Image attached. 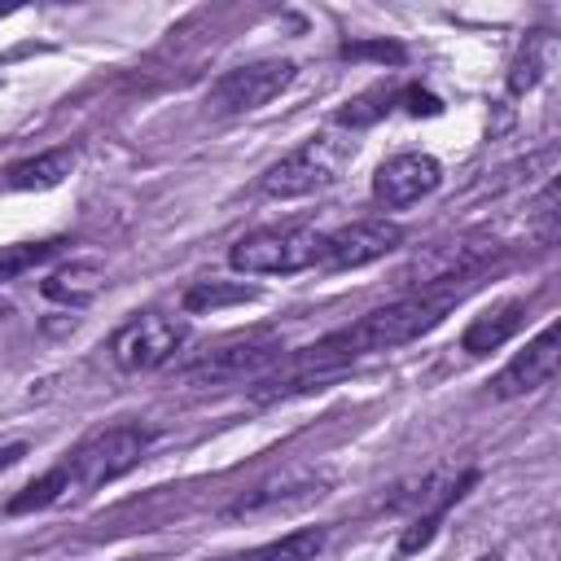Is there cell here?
I'll use <instances>...</instances> for the list:
<instances>
[{
	"instance_id": "obj_3",
	"label": "cell",
	"mask_w": 561,
	"mask_h": 561,
	"mask_svg": "<svg viewBox=\"0 0 561 561\" xmlns=\"http://www.w3.org/2000/svg\"><path fill=\"white\" fill-rule=\"evenodd\" d=\"M351 158H355V140H346L337 131H320V136L302 140L298 149H289L280 162H272L263 171V193L280 197V202L307 197L316 188H329Z\"/></svg>"
},
{
	"instance_id": "obj_19",
	"label": "cell",
	"mask_w": 561,
	"mask_h": 561,
	"mask_svg": "<svg viewBox=\"0 0 561 561\" xmlns=\"http://www.w3.org/2000/svg\"><path fill=\"white\" fill-rule=\"evenodd\" d=\"M57 250H61V241H13V245H0V285L4 280H18L31 267H39Z\"/></svg>"
},
{
	"instance_id": "obj_6",
	"label": "cell",
	"mask_w": 561,
	"mask_h": 561,
	"mask_svg": "<svg viewBox=\"0 0 561 561\" xmlns=\"http://www.w3.org/2000/svg\"><path fill=\"white\" fill-rule=\"evenodd\" d=\"M188 329L184 320H171L162 311H145L136 320H127L114 337H110V355L123 373H149L158 364H167L180 346H184Z\"/></svg>"
},
{
	"instance_id": "obj_9",
	"label": "cell",
	"mask_w": 561,
	"mask_h": 561,
	"mask_svg": "<svg viewBox=\"0 0 561 561\" xmlns=\"http://www.w3.org/2000/svg\"><path fill=\"white\" fill-rule=\"evenodd\" d=\"M280 355V337L272 329H250L224 346H215L206 359H197L184 377L193 386H215V381H232V377H245V373H259L263 364H272Z\"/></svg>"
},
{
	"instance_id": "obj_18",
	"label": "cell",
	"mask_w": 561,
	"mask_h": 561,
	"mask_svg": "<svg viewBox=\"0 0 561 561\" xmlns=\"http://www.w3.org/2000/svg\"><path fill=\"white\" fill-rule=\"evenodd\" d=\"M259 289L241 285V280H202L184 294V311H219V307H237V302H254Z\"/></svg>"
},
{
	"instance_id": "obj_15",
	"label": "cell",
	"mask_w": 561,
	"mask_h": 561,
	"mask_svg": "<svg viewBox=\"0 0 561 561\" xmlns=\"http://www.w3.org/2000/svg\"><path fill=\"white\" fill-rule=\"evenodd\" d=\"M320 548H324V530L320 526H307V530H289L280 539H267V543L245 548V552L224 557V561H316Z\"/></svg>"
},
{
	"instance_id": "obj_21",
	"label": "cell",
	"mask_w": 561,
	"mask_h": 561,
	"mask_svg": "<svg viewBox=\"0 0 561 561\" xmlns=\"http://www.w3.org/2000/svg\"><path fill=\"white\" fill-rule=\"evenodd\" d=\"M364 53H373V57H390V61H399V48H394V44H355V48H346V57H364Z\"/></svg>"
},
{
	"instance_id": "obj_10",
	"label": "cell",
	"mask_w": 561,
	"mask_h": 561,
	"mask_svg": "<svg viewBox=\"0 0 561 561\" xmlns=\"http://www.w3.org/2000/svg\"><path fill=\"white\" fill-rule=\"evenodd\" d=\"M438 184H443L438 158L408 149V153H394V158H386V162L377 167V175H373V197H377L386 210H403V206L430 197Z\"/></svg>"
},
{
	"instance_id": "obj_20",
	"label": "cell",
	"mask_w": 561,
	"mask_h": 561,
	"mask_svg": "<svg viewBox=\"0 0 561 561\" xmlns=\"http://www.w3.org/2000/svg\"><path fill=\"white\" fill-rule=\"evenodd\" d=\"M394 105H399V88H373V92L355 96V101L337 114V127H368V123H377L381 114H390Z\"/></svg>"
},
{
	"instance_id": "obj_8",
	"label": "cell",
	"mask_w": 561,
	"mask_h": 561,
	"mask_svg": "<svg viewBox=\"0 0 561 561\" xmlns=\"http://www.w3.org/2000/svg\"><path fill=\"white\" fill-rule=\"evenodd\" d=\"M403 232L390 219H355L337 232H324V254L320 267L329 272H346V267H368L377 259H386L390 250H399Z\"/></svg>"
},
{
	"instance_id": "obj_17",
	"label": "cell",
	"mask_w": 561,
	"mask_h": 561,
	"mask_svg": "<svg viewBox=\"0 0 561 561\" xmlns=\"http://www.w3.org/2000/svg\"><path fill=\"white\" fill-rule=\"evenodd\" d=\"M75 167V153L70 149H53V153H39V158H26L18 167H9V188H57Z\"/></svg>"
},
{
	"instance_id": "obj_12",
	"label": "cell",
	"mask_w": 561,
	"mask_h": 561,
	"mask_svg": "<svg viewBox=\"0 0 561 561\" xmlns=\"http://www.w3.org/2000/svg\"><path fill=\"white\" fill-rule=\"evenodd\" d=\"M522 320H526V302H522V298H504V302L486 307L482 316H473V320L465 324L460 351H465V355H491V351H500V346L522 329Z\"/></svg>"
},
{
	"instance_id": "obj_2",
	"label": "cell",
	"mask_w": 561,
	"mask_h": 561,
	"mask_svg": "<svg viewBox=\"0 0 561 561\" xmlns=\"http://www.w3.org/2000/svg\"><path fill=\"white\" fill-rule=\"evenodd\" d=\"M149 451V430L140 425H114L92 434L88 443H79L66 460H57L48 473H39L35 482H26L4 508L9 513H35V508H53L79 495H92L96 486L123 478L127 469H136Z\"/></svg>"
},
{
	"instance_id": "obj_13",
	"label": "cell",
	"mask_w": 561,
	"mask_h": 561,
	"mask_svg": "<svg viewBox=\"0 0 561 561\" xmlns=\"http://www.w3.org/2000/svg\"><path fill=\"white\" fill-rule=\"evenodd\" d=\"M101 285H105V267L96 259H70L39 280V294L53 302H66V307H83L101 294Z\"/></svg>"
},
{
	"instance_id": "obj_14",
	"label": "cell",
	"mask_w": 561,
	"mask_h": 561,
	"mask_svg": "<svg viewBox=\"0 0 561 561\" xmlns=\"http://www.w3.org/2000/svg\"><path fill=\"white\" fill-rule=\"evenodd\" d=\"M552 66H557V39H552L548 31H530V35H526V44L517 48L513 70H508V92H513V96H522V92L539 88V83H543V75H548Z\"/></svg>"
},
{
	"instance_id": "obj_16",
	"label": "cell",
	"mask_w": 561,
	"mask_h": 561,
	"mask_svg": "<svg viewBox=\"0 0 561 561\" xmlns=\"http://www.w3.org/2000/svg\"><path fill=\"white\" fill-rule=\"evenodd\" d=\"M473 478H478V473L469 469V473H460L456 482H447V486L438 491V500H430V508H425V513H416V522L403 530V539H399V552H416V548H425V543L434 539V530H438L443 513H447V508H451V504L465 495V486H473Z\"/></svg>"
},
{
	"instance_id": "obj_4",
	"label": "cell",
	"mask_w": 561,
	"mask_h": 561,
	"mask_svg": "<svg viewBox=\"0 0 561 561\" xmlns=\"http://www.w3.org/2000/svg\"><path fill=\"white\" fill-rule=\"evenodd\" d=\"M324 254V232L316 228H263L232 241L228 263L245 276H294L316 267Z\"/></svg>"
},
{
	"instance_id": "obj_22",
	"label": "cell",
	"mask_w": 561,
	"mask_h": 561,
	"mask_svg": "<svg viewBox=\"0 0 561 561\" xmlns=\"http://www.w3.org/2000/svg\"><path fill=\"white\" fill-rule=\"evenodd\" d=\"M26 456V443H9V447H0V469H9L13 460H22Z\"/></svg>"
},
{
	"instance_id": "obj_11",
	"label": "cell",
	"mask_w": 561,
	"mask_h": 561,
	"mask_svg": "<svg viewBox=\"0 0 561 561\" xmlns=\"http://www.w3.org/2000/svg\"><path fill=\"white\" fill-rule=\"evenodd\" d=\"M320 486H324V478H311V473H280V478H267V482L241 491V495L224 508V517L237 522V517L267 513V508H276V504H302V500L320 495Z\"/></svg>"
},
{
	"instance_id": "obj_7",
	"label": "cell",
	"mask_w": 561,
	"mask_h": 561,
	"mask_svg": "<svg viewBox=\"0 0 561 561\" xmlns=\"http://www.w3.org/2000/svg\"><path fill=\"white\" fill-rule=\"evenodd\" d=\"M557 359H561V324L548 320V324L526 342V351H517V355L495 373L491 394H495V399H522V394L548 386V381L557 377Z\"/></svg>"
},
{
	"instance_id": "obj_1",
	"label": "cell",
	"mask_w": 561,
	"mask_h": 561,
	"mask_svg": "<svg viewBox=\"0 0 561 561\" xmlns=\"http://www.w3.org/2000/svg\"><path fill=\"white\" fill-rule=\"evenodd\" d=\"M469 285H473V280H438V285H421L416 294H403V298H394V302H386V307L359 316L355 324H346V329H337V333L311 342V346L294 359L289 377H285V381H267L263 390H254V399H285V394L311 390L316 381L342 373V368H346L351 359H359V355L394 351V346H403V342L430 333V329L443 324V316L469 294Z\"/></svg>"
},
{
	"instance_id": "obj_5",
	"label": "cell",
	"mask_w": 561,
	"mask_h": 561,
	"mask_svg": "<svg viewBox=\"0 0 561 561\" xmlns=\"http://www.w3.org/2000/svg\"><path fill=\"white\" fill-rule=\"evenodd\" d=\"M298 66L289 57H263V61H245L228 75L215 79L206 105L215 114H250V110H263L267 101H276L289 83H294Z\"/></svg>"
}]
</instances>
